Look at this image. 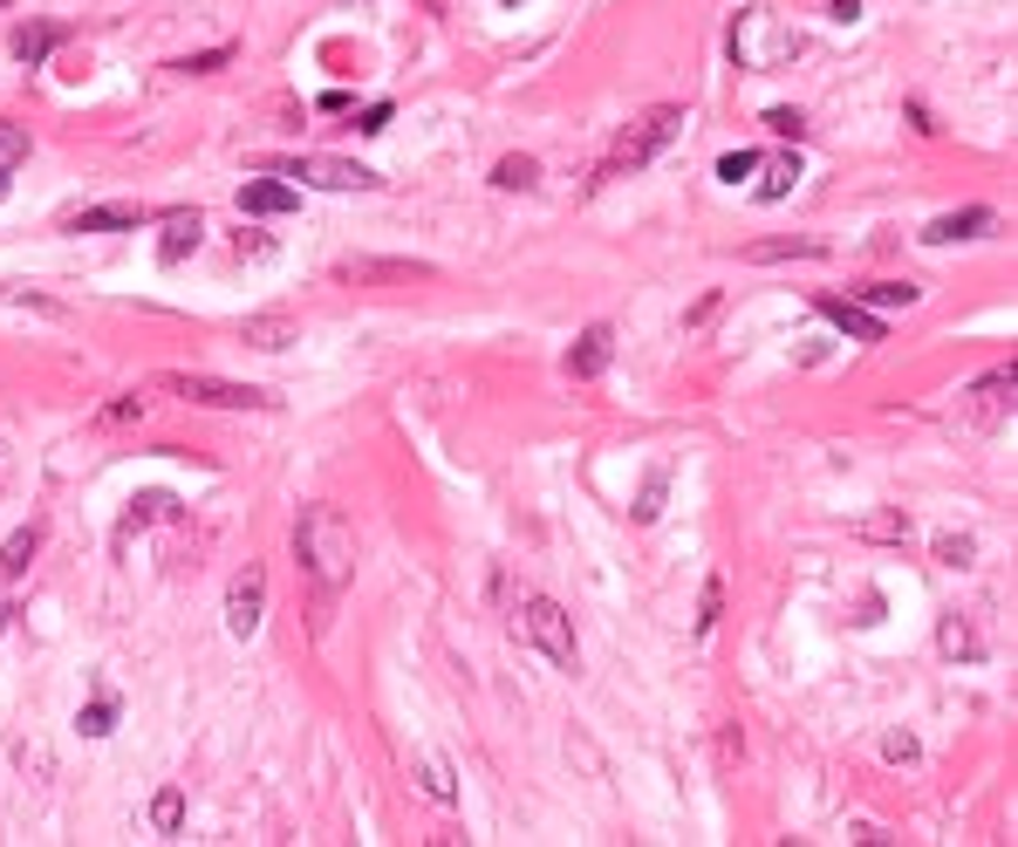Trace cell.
I'll use <instances>...</instances> for the list:
<instances>
[{
  "mask_svg": "<svg viewBox=\"0 0 1018 847\" xmlns=\"http://www.w3.org/2000/svg\"><path fill=\"white\" fill-rule=\"evenodd\" d=\"M294 554H301V574L315 581V602L328 608V602L342 595V581L355 574V527L342 520L336 506H301Z\"/></svg>",
  "mask_w": 1018,
  "mask_h": 847,
  "instance_id": "cell-1",
  "label": "cell"
},
{
  "mask_svg": "<svg viewBox=\"0 0 1018 847\" xmlns=\"http://www.w3.org/2000/svg\"><path fill=\"white\" fill-rule=\"evenodd\" d=\"M0 8H8V0H0Z\"/></svg>",
  "mask_w": 1018,
  "mask_h": 847,
  "instance_id": "cell-40",
  "label": "cell"
},
{
  "mask_svg": "<svg viewBox=\"0 0 1018 847\" xmlns=\"http://www.w3.org/2000/svg\"><path fill=\"white\" fill-rule=\"evenodd\" d=\"M150 827H158V834H178V827H185V792H178V786H165L158 800H150Z\"/></svg>",
  "mask_w": 1018,
  "mask_h": 847,
  "instance_id": "cell-27",
  "label": "cell"
},
{
  "mask_svg": "<svg viewBox=\"0 0 1018 847\" xmlns=\"http://www.w3.org/2000/svg\"><path fill=\"white\" fill-rule=\"evenodd\" d=\"M75 731H83V738H110V731H117V704H110V698L83 704V717H75Z\"/></svg>",
  "mask_w": 1018,
  "mask_h": 847,
  "instance_id": "cell-28",
  "label": "cell"
},
{
  "mask_svg": "<svg viewBox=\"0 0 1018 847\" xmlns=\"http://www.w3.org/2000/svg\"><path fill=\"white\" fill-rule=\"evenodd\" d=\"M355 131H363V137H376V131H390V102H369V110L355 117Z\"/></svg>",
  "mask_w": 1018,
  "mask_h": 847,
  "instance_id": "cell-36",
  "label": "cell"
},
{
  "mask_svg": "<svg viewBox=\"0 0 1018 847\" xmlns=\"http://www.w3.org/2000/svg\"><path fill=\"white\" fill-rule=\"evenodd\" d=\"M424 792H431V800H451V792H458V786H451V765H445V759H424Z\"/></svg>",
  "mask_w": 1018,
  "mask_h": 847,
  "instance_id": "cell-32",
  "label": "cell"
},
{
  "mask_svg": "<svg viewBox=\"0 0 1018 847\" xmlns=\"http://www.w3.org/2000/svg\"><path fill=\"white\" fill-rule=\"evenodd\" d=\"M41 554V520L35 527H21L8 547H0V581H14V574H28V560Z\"/></svg>",
  "mask_w": 1018,
  "mask_h": 847,
  "instance_id": "cell-18",
  "label": "cell"
},
{
  "mask_svg": "<svg viewBox=\"0 0 1018 847\" xmlns=\"http://www.w3.org/2000/svg\"><path fill=\"white\" fill-rule=\"evenodd\" d=\"M513 636H526L533 650H547V663H561V670H574V663H581V650H574V622L561 615V602H547V595H526V602H520Z\"/></svg>",
  "mask_w": 1018,
  "mask_h": 847,
  "instance_id": "cell-4",
  "label": "cell"
},
{
  "mask_svg": "<svg viewBox=\"0 0 1018 847\" xmlns=\"http://www.w3.org/2000/svg\"><path fill=\"white\" fill-rule=\"evenodd\" d=\"M240 342L246 349H288V342H301V328H294V315H281V307H267V315H246L240 322Z\"/></svg>",
  "mask_w": 1018,
  "mask_h": 847,
  "instance_id": "cell-16",
  "label": "cell"
},
{
  "mask_svg": "<svg viewBox=\"0 0 1018 847\" xmlns=\"http://www.w3.org/2000/svg\"><path fill=\"white\" fill-rule=\"evenodd\" d=\"M731 56H738V69H773V62H786V56H800V35H779L773 28V14H738V28H731Z\"/></svg>",
  "mask_w": 1018,
  "mask_h": 847,
  "instance_id": "cell-6",
  "label": "cell"
},
{
  "mask_svg": "<svg viewBox=\"0 0 1018 847\" xmlns=\"http://www.w3.org/2000/svg\"><path fill=\"white\" fill-rule=\"evenodd\" d=\"M759 165H766V178H759V198H766V205L800 185V158H793V150H779V158H759Z\"/></svg>",
  "mask_w": 1018,
  "mask_h": 847,
  "instance_id": "cell-19",
  "label": "cell"
},
{
  "mask_svg": "<svg viewBox=\"0 0 1018 847\" xmlns=\"http://www.w3.org/2000/svg\"><path fill=\"white\" fill-rule=\"evenodd\" d=\"M759 171V150H731V158H718V178L725 185H738V178H752Z\"/></svg>",
  "mask_w": 1018,
  "mask_h": 847,
  "instance_id": "cell-34",
  "label": "cell"
},
{
  "mask_svg": "<svg viewBox=\"0 0 1018 847\" xmlns=\"http://www.w3.org/2000/svg\"><path fill=\"white\" fill-rule=\"evenodd\" d=\"M991 226H998V213H991V205H964V213L930 219V226H923V240H930V246H950V240H984Z\"/></svg>",
  "mask_w": 1018,
  "mask_h": 847,
  "instance_id": "cell-12",
  "label": "cell"
},
{
  "mask_svg": "<svg viewBox=\"0 0 1018 847\" xmlns=\"http://www.w3.org/2000/svg\"><path fill=\"white\" fill-rule=\"evenodd\" d=\"M936 643H944V656H984V643H978V629L964 622V615H944V629H936Z\"/></svg>",
  "mask_w": 1018,
  "mask_h": 847,
  "instance_id": "cell-22",
  "label": "cell"
},
{
  "mask_svg": "<svg viewBox=\"0 0 1018 847\" xmlns=\"http://www.w3.org/2000/svg\"><path fill=\"white\" fill-rule=\"evenodd\" d=\"M766 131H773V137H793V144H800V137H807V117H800V110H786V102H779V110H766Z\"/></svg>",
  "mask_w": 1018,
  "mask_h": 847,
  "instance_id": "cell-31",
  "label": "cell"
},
{
  "mask_svg": "<svg viewBox=\"0 0 1018 847\" xmlns=\"http://www.w3.org/2000/svg\"><path fill=\"white\" fill-rule=\"evenodd\" d=\"M260 615H267V568H260V560H246V568L233 574V588H226V629L253 636V629H260Z\"/></svg>",
  "mask_w": 1018,
  "mask_h": 847,
  "instance_id": "cell-8",
  "label": "cell"
},
{
  "mask_svg": "<svg viewBox=\"0 0 1018 847\" xmlns=\"http://www.w3.org/2000/svg\"><path fill=\"white\" fill-rule=\"evenodd\" d=\"M499 8H513V0H499Z\"/></svg>",
  "mask_w": 1018,
  "mask_h": 847,
  "instance_id": "cell-39",
  "label": "cell"
},
{
  "mask_svg": "<svg viewBox=\"0 0 1018 847\" xmlns=\"http://www.w3.org/2000/svg\"><path fill=\"white\" fill-rule=\"evenodd\" d=\"M916 294H923L916 280H869V288H855V301H861V307H909Z\"/></svg>",
  "mask_w": 1018,
  "mask_h": 847,
  "instance_id": "cell-21",
  "label": "cell"
},
{
  "mask_svg": "<svg viewBox=\"0 0 1018 847\" xmlns=\"http://www.w3.org/2000/svg\"><path fill=\"white\" fill-rule=\"evenodd\" d=\"M144 410H150V403H144L137 390H123V397H110L104 410H96V431H123V424H144Z\"/></svg>",
  "mask_w": 1018,
  "mask_h": 847,
  "instance_id": "cell-23",
  "label": "cell"
},
{
  "mask_svg": "<svg viewBox=\"0 0 1018 847\" xmlns=\"http://www.w3.org/2000/svg\"><path fill=\"white\" fill-rule=\"evenodd\" d=\"M206 240V213H198V205H178V213H165V240H158V261L165 267H178L185 261V253Z\"/></svg>",
  "mask_w": 1018,
  "mask_h": 847,
  "instance_id": "cell-11",
  "label": "cell"
},
{
  "mask_svg": "<svg viewBox=\"0 0 1018 847\" xmlns=\"http://www.w3.org/2000/svg\"><path fill=\"white\" fill-rule=\"evenodd\" d=\"M294 205H301V192L281 185V178H246L240 185V213H253V219H281V213H294Z\"/></svg>",
  "mask_w": 1018,
  "mask_h": 847,
  "instance_id": "cell-14",
  "label": "cell"
},
{
  "mask_svg": "<svg viewBox=\"0 0 1018 847\" xmlns=\"http://www.w3.org/2000/svg\"><path fill=\"white\" fill-rule=\"evenodd\" d=\"M253 171H267V178H301V185H315V192H376V185H384L369 165H355V158H322V150H301V158H253Z\"/></svg>",
  "mask_w": 1018,
  "mask_h": 847,
  "instance_id": "cell-2",
  "label": "cell"
},
{
  "mask_svg": "<svg viewBox=\"0 0 1018 847\" xmlns=\"http://www.w3.org/2000/svg\"><path fill=\"white\" fill-rule=\"evenodd\" d=\"M813 307H821V315H827L834 328H841V336H855V342H882V336H888V328H882V322H875L855 294H848V301H841V294H821Z\"/></svg>",
  "mask_w": 1018,
  "mask_h": 847,
  "instance_id": "cell-15",
  "label": "cell"
},
{
  "mask_svg": "<svg viewBox=\"0 0 1018 847\" xmlns=\"http://www.w3.org/2000/svg\"><path fill=\"white\" fill-rule=\"evenodd\" d=\"M336 280L342 288H376V280H431V267L424 261H336Z\"/></svg>",
  "mask_w": 1018,
  "mask_h": 847,
  "instance_id": "cell-10",
  "label": "cell"
},
{
  "mask_svg": "<svg viewBox=\"0 0 1018 847\" xmlns=\"http://www.w3.org/2000/svg\"><path fill=\"white\" fill-rule=\"evenodd\" d=\"M62 35H69V28H56V21H21V28H14V56L28 62V69H41L48 48H56Z\"/></svg>",
  "mask_w": 1018,
  "mask_h": 847,
  "instance_id": "cell-17",
  "label": "cell"
},
{
  "mask_svg": "<svg viewBox=\"0 0 1018 847\" xmlns=\"http://www.w3.org/2000/svg\"><path fill=\"white\" fill-rule=\"evenodd\" d=\"M158 390L185 397V403H206V410H274L281 397L253 390V383H226V376H192V370H165Z\"/></svg>",
  "mask_w": 1018,
  "mask_h": 847,
  "instance_id": "cell-5",
  "label": "cell"
},
{
  "mask_svg": "<svg viewBox=\"0 0 1018 847\" xmlns=\"http://www.w3.org/2000/svg\"><path fill=\"white\" fill-rule=\"evenodd\" d=\"M683 123H691V117H683V110H677V102H664V110H650V117H635V123H629V131L616 137V150H608V165H602V178H622V171H643V165L656 158V150H664V144H670V137L683 131Z\"/></svg>",
  "mask_w": 1018,
  "mask_h": 847,
  "instance_id": "cell-3",
  "label": "cell"
},
{
  "mask_svg": "<svg viewBox=\"0 0 1018 847\" xmlns=\"http://www.w3.org/2000/svg\"><path fill=\"white\" fill-rule=\"evenodd\" d=\"M226 62H233V48H206V56H185V62H171L178 75H219Z\"/></svg>",
  "mask_w": 1018,
  "mask_h": 847,
  "instance_id": "cell-29",
  "label": "cell"
},
{
  "mask_svg": "<svg viewBox=\"0 0 1018 847\" xmlns=\"http://www.w3.org/2000/svg\"><path fill=\"white\" fill-rule=\"evenodd\" d=\"M608 355H616V328L595 322V328H581V342L568 349V363H561V370H568L574 383H595V376L608 370Z\"/></svg>",
  "mask_w": 1018,
  "mask_h": 847,
  "instance_id": "cell-9",
  "label": "cell"
},
{
  "mask_svg": "<svg viewBox=\"0 0 1018 847\" xmlns=\"http://www.w3.org/2000/svg\"><path fill=\"white\" fill-rule=\"evenodd\" d=\"M855 541H909V512H869L855 520Z\"/></svg>",
  "mask_w": 1018,
  "mask_h": 847,
  "instance_id": "cell-24",
  "label": "cell"
},
{
  "mask_svg": "<svg viewBox=\"0 0 1018 847\" xmlns=\"http://www.w3.org/2000/svg\"><path fill=\"white\" fill-rule=\"evenodd\" d=\"M267 246H274L267 233H240V261H260V253H267Z\"/></svg>",
  "mask_w": 1018,
  "mask_h": 847,
  "instance_id": "cell-38",
  "label": "cell"
},
{
  "mask_svg": "<svg viewBox=\"0 0 1018 847\" xmlns=\"http://www.w3.org/2000/svg\"><path fill=\"white\" fill-rule=\"evenodd\" d=\"M493 185L499 192H533V185H541V165H533V158H499L493 165Z\"/></svg>",
  "mask_w": 1018,
  "mask_h": 847,
  "instance_id": "cell-25",
  "label": "cell"
},
{
  "mask_svg": "<svg viewBox=\"0 0 1018 847\" xmlns=\"http://www.w3.org/2000/svg\"><path fill=\"white\" fill-rule=\"evenodd\" d=\"M69 233H131V226H150L144 205H83V213L62 219Z\"/></svg>",
  "mask_w": 1018,
  "mask_h": 847,
  "instance_id": "cell-13",
  "label": "cell"
},
{
  "mask_svg": "<svg viewBox=\"0 0 1018 847\" xmlns=\"http://www.w3.org/2000/svg\"><path fill=\"white\" fill-rule=\"evenodd\" d=\"M821 253H827L821 240H759V246H746V261L766 267V261H821Z\"/></svg>",
  "mask_w": 1018,
  "mask_h": 847,
  "instance_id": "cell-20",
  "label": "cell"
},
{
  "mask_svg": "<svg viewBox=\"0 0 1018 847\" xmlns=\"http://www.w3.org/2000/svg\"><path fill=\"white\" fill-rule=\"evenodd\" d=\"M718 615H725V588H718V581H704V602H698V636L718 629Z\"/></svg>",
  "mask_w": 1018,
  "mask_h": 847,
  "instance_id": "cell-30",
  "label": "cell"
},
{
  "mask_svg": "<svg viewBox=\"0 0 1018 847\" xmlns=\"http://www.w3.org/2000/svg\"><path fill=\"white\" fill-rule=\"evenodd\" d=\"M882 759H888V765H916V738H909V731H888V738H882Z\"/></svg>",
  "mask_w": 1018,
  "mask_h": 847,
  "instance_id": "cell-35",
  "label": "cell"
},
{
  "mask_svg": "<svg viewBox=\"0 0 1018 847\" xmlns=\"http://www.w3.org/2000/svg\"><path fill=\"white\" fill-rule=\"evenodd\" d=\"M971 554H978V541H964V533L936 541V560H944V568H971Z\"/></svg>",
  "mask_w": 1018,
  "mask_h": 847,
  "instance_id": "cell-33",
  "label": "cell"
},
{
  "mask_svg": "<svg viewBox=\"0 0 1018 847\" xmlns=\"http://www.w3.org/2000/svg\"><path fill=\"white\" fill-rule=\"evenodd\" d=\"M21 158H28V123H8V117H0V178H14Z\"/></svg>",
  "mask_w": 1018,
  "mask_h": 847,
  "instance_id": "cell-26",
  "label": "cell"
},
{
  "mask_svg": "<svg viewBox=\"0 0 1018 847\" xmlns=\"http://www.w3.org/2000/svg\"><path fill=\"white\" fill-rule=\"evenodd\" d=\"M1011 403H1018V363H1005V370H991V376L971 383L964 424H971V431H991V424H1005V418H1011Z\"/></svg>",
  "mask_w": 1018,
  "mask_h": 847,
  "instance_id": "cell-7",
  "label": "cell"
},
{
  "mask_svg": "<svg viewBox=\"0 0 1018 847\" xmlns=\"http://www.w3.org/2000/svg\"><path fill=\"white\" fill-rule=\"evenodd\" d=\"M656 506H664V479H650V493H643V506H635V520H656Z\"/></svg>",
  "mask_w": 1018,
  "mask_h": 847,
  "instance_id": "cell-37",
  "label": "cell"
}]
</instances>
